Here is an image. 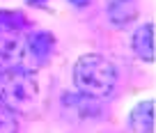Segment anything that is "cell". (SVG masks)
Masks as SVG:
<instances>
[{"instance_id": "obj_1", "label": "cell", "mask_w": 156, "mask_h": 133, "mask_svg": "<svg viewBox=\"0 0 156 133\" xmlns=\"http://www.w3.org/2000/svg\"><path fill=\"white\" fill-rule=\"evenodd\" d=\"M73 85L80 94L92 99H108L117 87V69L99 53L80 55L73 64Z\"/></svg>"}, {"instance_id": "obj_2", "label": "cell", "mask_w": 156, "mask_h": 133, "mask_svg": "<svg viewBox=\"0 0 156 133\" xmlns=\"http://www.w3.org/2000/svg\"><path fill=\"white\" fill-rule=\"evenodd\" d=\"M37 78L28 67H9L0 71V103L14 113H30L37 103Z\"/></svg>"}, {"instance_id": "obj_3", "label": "cell", "mask_w": 156, "mask_h": 133, "mask_svg": "<svg viewBox=\"0 0 156 133\" xmlns=\"http://www.w3.org/2000/svg\"><path fill=\"white\" fill-rule=\"evenodd\" d=\"M62 110L67 115V119H73V122H92L101 115V103L99 99H92L87 94H62Z\"/></svg>"}, {"instance_id": "obj_4", "label": "cell", "mask_w": 156, "mask_h": 133, "mask_svg": "<svg viewBox=\"0 0 156 133\" xmlns=\"http://www.w3.org/2000/svg\"><path fill=\"white\" fill-rule=\"evenodd\" d=\"M53 51H55V37L48 30H34L28 35V39H23V58L34 69L48 62Z\"/></svg>"}, {"instance_id": "obj_5", "label": "cell", "mask_w": 156, "mask_h": 133, "mask_svg": "<svg viewBox=\"0 0 156 133\" xmlns=\"http://www.w3.org/2000/svg\"><path fill=\"white\" fill-rule=\"evenodd\" d=\"M23 60V37L21 32L0 25V67H19Z\"/></svg>"}, {"instance_id": "obj_6", "label": "cell", "mask_w": 156, "mask_h": 133, "mask_svg": "<svg viewBox=\"0 0 156 133\" xmlns=\"http://www.w3.org/2000/svg\"><path fill=\"white\" fill-rule=\"evenodd\" d=\"M140 14L138 0H108L106 2V19L112 28L126 30Z\"/></svg>"}, {"instance_id": "obj_7", "label": "cell", "mask_w": 156, "mask_h": 133, "mask_svg": "<svg viewBox=\"0 0 156 133\" xmlns=\"http://www.w3.org/2000/svg\"><path fill=\"white\" fill-rule=\"evenodd\" d=\"M131 48L138 60L142 62H154L156 58V44H154V23H145L133 30Z\"/></svg>"}, {"instance_id": "obj_8", "label": "cell", "mask_w": 156, "mask_h": 133, "mask_svg": "<svg viewBox=\"0 0 156 133\" xmlns=\"http://www.w3.org/2000/svg\"><path fill=\"white\" fill-rule=\"evenodd\" d=\"M126 122L133 133H154V101H138L131 108Z\"/></svg>"}, {"instance_id": "obj_9", "label": "cell", "mask_w": 156, "mask_h": 133, "mask_svg": "<svg viewBox=\"0 0 156 133\" xmlns=\"http://www.w3.org/2000/svg\"><path fill=\"white\" fill-rule=\"evenodd\" d=\"M0 25H2V28H9V30H16V32H21V30L28 25V21H25V16L21 14V12L0 9Z\"/></svg>"}, {"instance_id": "obj_10", "label": "cell", "mask_w": 156, "mask_h": 133, "mask_svg": "<svg viewBox=\"0 0 156 133\" xmlns=\"http://www.w3.org/2000/svg\"><path fill=\"white\" fill-rule=\"evenodd\" d=\"M0 133H19V117L5 103H0Z\"/></svg>"}, {"instance_id": "obj_11", "label": "cell", "mask_w": 156, "mask_h": 133, "mask_svg": "<svg viewBox=\"0 0 156 133\" xmlns=\"http://www.w3.org/2000/svg\"><path fill=\"white\" fill-rule=\"evenodd\" d=\"M69 2H71L73 7H90L94 0H69Z\"/></svg>"}, {"instance_id": "obj_12", "label": "cell", "mask_w": 156, "mask_h": 133, "mask_svg": "<svg viewBox=\"0 0 156 133\" xmlns=\"http://www.w3.org/2000/svg\"><path fill=\"white\" fill-rule=\"evenodd\" d=\"M30 5H46V2H48V0H28Z\"/></svg>"}]
</instances>
